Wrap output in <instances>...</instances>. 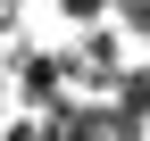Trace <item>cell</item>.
<instances>
[{"mask_svg":"<svg viewBox=\"0 0 150 141\" xmlns=\"http://www.w3.org/2000/svg\"><path fill=\"white\" fill-rule=\"evenodd\" d=\"M59 8L75 17V25H100V17H108V8H117V0H59Z\"/></svg>","mask_w":150,"mask_h":141,"instance_id":"2","label":"cell"},{"mask_svg":"<svg viewBox=\"0 0 150 141\" xmlns=\"http://www.w3.org/2000/svg\"><path fill=\"white\" fill-rule=\"evenodd\" d=\"M0 100H8V75H0Z\"/></svg>","mask_w":150,"mask_h":141,"instance_id":"3","label":"cell"},{"mask_svg":"<svg viewBox=\"0 0 150 141\" xmlns=\"http://www.w3.org/2000/svg\"><path fill=\"white\" fill-rule=\"evenodd\" d=\"M108 17H117L134 42H150V0H125V8H108Z\"/></svg>","mask_w":150,"mask_h":141,"instance_id":"1","label":"cell"}]
</instances>
